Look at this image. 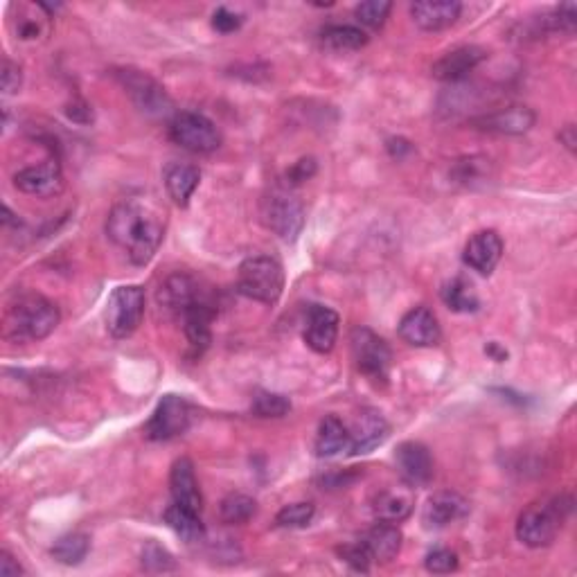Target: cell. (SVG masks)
Segmentation results:
<instances>
[{
  "instance_id": "7",
  "label": "cell",
  "mask_w": 577,
  "mask_h": 577,
  "mask_svg": "<svg viewBox=\"0 0 577 577\" xmlns=\"http://www.w3.org/2000/svg\"><path fill=\"white\" fill-rule=\"evenodd\" d=\"M115 77H118V82L122 84L124 91H127L131 102L136 104V109L140 113L149 115V118H167V115L174 118L176 115L172 97L167 95L165 88L158 84L154 77L133 68L118 70Z\"/></svg>"
},
{
  "instance_id": "19",
  "label": "cell",
  "mask_w": 577,
  "mask_h": 577,
  "mask_svg": "<svg viewBox=\"0 0 577 577\" xmlns=\"http://www.w3.org/2000/svg\"><path fill=\"white\" fill-rule=\"evenodd\" d=\"M469 514V501L458 492H436L424 505V526L426 528H447L451 523L465 519Z\"/></svg>"
},
{
  "instance_id": "37",
  "label": "cell",
  "mask_w": 577,
  "mask_h": 577,
  "mask_svg": "<svg viewBox=\"0 0 577 577\" xmlns=\"http://www.w3.org/2000/svg\"><path fill=\"white\" fill-rule=\"evenodd\" d=\"M390 10H393V5H390L388 0H368V3L357 5L354 16H357V21L361 25H366V28L379 30L381 25L386 23Z\"/></svg>"
},
{
  "instance_id": "21",
  "label": "cell",
  "mask_w": 577,
  "mask_h": 577,
  "mask_svg": "<svg viewBox=\"0 0 577 577\" xmlns=\"http://www.w3.org/2000/svg\"><path fill=\"white\" fill-rule=\"evenodd\" d=\"M170 492L176 505L181 508H188L192 512L203 510V496H201V487L197 481V474H194V465L190 458H179L172 465L170 472Z\"/></svg>"
},
{
  "instance_id": "2",
  "label": "cell",
  "mask_w": 577,
  "mask_h": 577,
  "mask_svg": "<svg viewBox=\"0 0 577 577\" xmlns=\"http://www.w3.org/2000/svg\"><path fill=\"white\" fill-rule=\"evenodd\" d=\"M571 503L573 501L568 496H553V499L530 503L519 514L517 521V537L521 544L530 548H544L553 544L568 512H571Z\"/></svg>"
},
{
  "instance_id": "36",
  "label": "cell",
  "mask_w": 577,
  "mask_h": 577,
  "mask_svg": "<svg viewBox=\"0 0 577 577\" xmlns=\"http://www.w3.org/2000/svg\"><path fill=\"white\" fill-rule=\"evenodd\" d=\"M314 514H316L314 503H291V505H284V508L278 512L275 523H278L280 528H305L312 523Z\"/></svg>"
},
{
  "instance_id": "29",
  "label": "cell",
  "mask_w": 577,
  "mask_h": 577,
  "mask_svg": "<svg viewBox=\"0 0 577 577\" xmlns=\"http://www.w3.org/2000/svg\"><path fill=\"white\" fill-rule=\"evenodd\" d=\"M440 296H442V303H445L451 312H458V314H472L478 307H481V298H478L474 284L467 278H463V275H456V278L445 282Z\"/></svg>"
},
{
  "instance_id": "41",
  "label": "cell",
  "mask_w": 577,
  "mask_h": 577,
  "mask_svg": "<svg viewBox=\"0 0 577 577\" xmlns=\"http://www.w3.org/2000/svg\"><path fill=\"white\" fill-rule=\"evenodd\" d=\"M0 84H3V93L5 95H14L19 93V88L23 84V70L19 64H14L12 59L3 61V75H0Z\"/></svg>"
},
{
  "instance_id": "28",
  "label": "cell",
  "mask_w": 577,
  "mask_h": 577,
  "mask_svg": "<svg viewBox=\"0 0 577 577\" xmlns=\"http://www.w3.org/2000/svg\"><path fill=\"white\" fill-rule=\"evenodd\" d=\"M16 37L21 41H43L50 34V14L39 5H16Z\"/></svg>"
},
{
  "instance_id": "32",
  "label": "cell",
  "mask_w": 577,
  "mask_h": 577,
  "mask_svg": "<svg viewBox=\"0 0 577 577\" xmlns=\"http://www.w3.org/2000/svg\"><path fill=\"white\" fill-rule=\"evenodd\" d=\"M88 550H91V537L84 535V532H70V535H64L52 546L50 555L55 557L59 564L77 566L84 562Z\"/></svg>"
},
{
  "instance_id": "8",
  "label": "cell",
  "mask_w": 577,
  "mask_h": 577,
  "mask_svg": "<svg viewBox=\"0 0 577 577\" xmlns=\"http://www.w3.org/2000/svg\"><path fill=\"white\" fill-rule=\"evenodd\" d=\"M170 138L192 154H212L221 147V131L203 113L181 111L170 122Z\"/></svg>"
},
{
  "instance_id": "18",
  "label": "cell",
  "mask_w": 577,
  "mask_h": 577,
  "mask_svg": "<svg viewBox=\"0 0 577 577\" xmlns=\"http://www.w3.org/2000/svg\"><path fill=\"white\" fill-rule=\"evenodd\" d=\"M487 59V50L478 46H460L449 50L433 64L431 73L440 82H460Z\"/></svg>"
},
{
  "instance_id": "39",
  "label": "cell",
  "mask_w": 577,
  "mask_h": 577,
  "mask_svg": "<svg viewBox=\"0 0 577 577\" xmlns=\"http://www.w3.org/2000/svg\"><path fill=\"white\" fill-rule=\"evenodd\" d=\"M424 566H426V571L438 573V575L454 573L458 568V555L449 548H433L431 553L426 555Z\"/></svg>"
},
{
  "instance_id": "23",
  "label": "cell",
  "mask_w": 577,
  "mask_h": 577,
  "mask_svg": "<svg viewBox=\"0 0 577 577\" xmlns=\"http://www.w3.org/2000/svg\"><path fill=\"white\" fill-rule=\"evenodd\" d=\"M199 296V287L190 275L185 273H174L161 284V291H158V303H161L167 312H174L183 316L185 309L192 307Z\"/></svg>"
},
{
  "instance_id": "5",
  "label": "cell",
  "mask_w": 577,
  "mask_h": 577,
  "mask_svg": "<svg viewBox=\"0 0 577 577\" xmlns=\"http://www.w3.org/2000/svg\"><path fill=\"white\" fill-rule=\"evenodd\" d=\"M262 219L284 242H296L305 226L303 201L287 188H273L262 199Z\"/></svg>"
},
{
  "instance_id": "14",
  "label": "cell",
  "mask_w": 577,
  "mask_h": 577,
  "mask_svg": "<svg viewBox=\"0 0 577 577\" xmlns=\"http://www.w3.org/2000/svg\"><path fill=\"white\" fill-rule=\"evenodd\" d=\"M537 115L528 106H508L492 113H485L481 118H474L472 124L478 131L499 133V136H521L535 127Z\"/></svg>"
},
{
  "instance_id": "25",
  "label": "cell",
  "mask_w": 577,
  "mask_h": 577,
  "mask_svg": "<svg viewBox=\"0 0 577 577\" xmlns=\"http://www.w3.org/2000/svg\"><path fill=\"white\" fill-rule=\"evenodd\" d=\"M212 321H215V309L206 300H197L183 314V330L194 350H206L212 343Z\"/></svg>"
},
{
  "instance_id": "6",
  "label": "cell",
  "mask_w": 577,
  "mask_h": 577,
  "mask_svg": "<svg viewBox=\"0 0 577 577\" xmlns=\"http://www.w3.org/2000/svg\"><path fill=\"white\" fill-rule=\"evenodd\" d=\"M104 318L113 339H129L145 318V289L136 284L113 289Z\"/></svg>"
},
{
  "instance_id": "16",
  "label": "cell",
  "mask_w": 577,
  "mask_h": 577,
  "mask_svg": "<svg viewBox=\"0 0 577 577\" xmlns=\"http://www.w3.org/2000/svg\"><path fill=\"white\" fill-rule=\"evenodd\" d=\"M341 318L330 307L312 305L307 312L305 343L318 354H330L339 339Z\"/></svg>"
},
{
  "instance_id": "1",
  "label": "cell",
  "mask_w": 577,
  "mask_h": 577,
  "mask_svg": "<svg viewBox=\"0 0 577 577\" xmlns=\"http://www.w3.org/2000/svg\"><path fill=\"white\" fill-rule=\"evenodd\" d=\"M106 235L133 264L145 266L163 244L165 215L136 199L120 201L106 219Z\"/></svg>"
},
{
  "instance_id": "3",
  "label": "cell",
  "mask_w": 577,
  "mask_h": 577,
  "mask_svg": "<svg viewBox=\"0 0 577 577\" xmlns=\"http://www.w3.org/2000/svg\"><path fill=\"white\" fill-rule=\"evenodd\" d=\"M239 294L257 303H278L284 289V269L271 255H251L239 264L237 271Z\"/></svg>"
},
{
  "instance_id": "35",
  "label": "cell",
  "mask_w": 577,
  "mask_h": 577,
  "mask_svg": "<svg viewBox=\"0 0 577 577\" xmlns=\"http://www.w3.org/2000/svg\"><path fill=\"white\" fill-rule=\"evenodd\" d=\"M291 411V402L284 395L269 393V390H260L253 397V413L257 417H284Z\"/></svg>"
},
{
  "instance_id": "17",
  "label": "cell",
  "mask_w": 577,
  "mask_h": 577,
  "mask_svg": "<svg viewBox=\"0 0 577 577\" xmlns=\"http://www.w3.org/2000/svg\"><path fill=\"white\" fill-rule=\"evenodd\" d=\"M402 341L408 345H415V348H431V345L440 343V325L436 314L431 312L429 307H413L411 312H406L399 321L397 327Z\"/></svg>"
},
{
  "instance_id": "45",
  "label": "cell",
  "mask_w": 577,
  "mask_h": 577,
  "mask_svg": "<svg viewBox=\"0 0 577 577\" xmlns=\"http://www.w3.org/2000/svg\"><path fill=\"white\" fill-rule=\"evenodd\" d=\"M485 352L490 354V357H492L494 361H505V359H508V352H505L503 348H499V343H490V345H487V348H485Z\"/></svg>"
},
{
  "instance_id": "10",
  "label": "cell",
  "mask_w": 577,
  "mask_h": 577,
  "mask_svg": "<svg viewBox=\"0 0 577 577\" xmlns=\"http://www.w3.org/2000/svg\"><path fill=\"white\" fill-rule=\"evenodd\" d=\"M190 406L179 395H165L145 426V436L154 442H167L190 429Z\"/></svg>"
},
{
  "instance_id": "9",
  "label": "cell",
  "mask_w": 577,
  "mask_h": 577,
  "mask_svg": "<svg viewBox=\"0 0 577 577\" xmlns=\"http://www.w3.org/2000/svg\"><path fill=\"white\" fill-rule=\"evenodd\" d=\"M350 343L354 363H357L361 375L372 381H386L390 363H393V352H390L388 343L368 327H357L352 332Z\"/></svg>"
},
{
  "instance_id": "12",
  "label": "cell",
  "mask_w": 577,
  "mask_h": 577,
  "mask_svg": "<svg viewBox=\"0 0 577 577\" xmlns=\"http://www.w3.org/2000/svg\"><path fill=\"white\" fill-rule=\"evenodd\" d=\"M350 454L363 456L370 454L372 449L384 445L390 436V424L384 415L375 408H366L357 415V420L350 426Z\"/></svg>"
},
{
  "instance_id": "15",
  "label": "cell",
  "mask_w": 577,
  "mask_h": 577,
  "mask_svg": "<svg viewBox=\"0 0 577 577\" xmlns=\"http://www.w3.org/2000/svg\"><path fill=\"white\" fill-rule=\"evenodd\" d=\"M395 463L402 481L411 487L426 485L433 478V456L422 442H402L395 451Z\"/></svg>"
},
{
  "instance_id": "34",
  "label": "cell",
  "mask_w": 577,
  "mask_h": 577,
  "mask_svg": "<svg viewBox=\"0 0 577 577\" xmlns=\"http://www.w3.org/2000/svg\"><path fill=\"white\" fill-rule=\"evenodd\" d=\"M140 559H142V566H145L149 573H167V571H174L176 568L174 555L154 539L147 541V544L142 546Z\"/></svg>"
},
{
  "instance_id": "31",
  "label": "cell",
  "mask_w": 577,
  "mask_h": 577,
  "mask_svg": "<svg viewBox=\"0 0 577 577\" xmlns=\"http://www.w3.org/2000/svg\"><path fill=\"white\" fill-rule=\"evenodd\" d=\"M323 48L332 52H354L368 43V34L357 25H330L321 34Z\"/></svg>"
},
{
  "instance_id": "26",
  "label": "cell",
  "mask_w": 577,
  "mask_h": 577,
  "mask_svg": "<svg viewBox=\"0 0 577 577\" xmlns=\"http://www.w3.org/2000/svg\"><path fill=\"white\" fill-rule=\"evenodd\" d=\"M361 539L377 562H393L399 548H402V530L390 521H381L377 526H372Z\"/></svg>"
},
{
  "instance_id": "4",
  "label": "cell",
  "mask_w": 577,
  "mask_h": 577,
  "mask_svg": "<svg viewBox=\"0 0 577 577\" xmlns=\"http://www.w3.org/2000/svg\"><path fill=\"white\" fill-rule=\"evenodd\" d=\"M10 323L21 339L41 341L59 325V309L52 300L39 294H25L10 309Z\"/></svg>"
},
{
  "instance_id": "22",
  "label": "cell",
  "mask_w": 577,
  "mask_h": 577,
  "mask_svg": "<svg viewBox=\"0 0 577 577\" xmlns=\"http://www.w3.org/2000/svg\"><path fill=\"white\" fill-rule=\"evenodd\" d=\"M415 508V492L411 485H393L381 490L372 501V512L379 521L399 523L411 517Z\"/></svg>"
},
{
  "instance_id": "27",
  "label": "cell",
  "mask_w": 577,
  "mask_h": 577,
  "mask_svg": "<svg viewBox=\"0 0 577 577\" xmlns=\"http://www.w3.org/2000/svg\"><path fill=\"white\" fill-rule=\"evenodd\" d=\"M316 456L334 458L350 449V431L336 415H325L316 433Z\"/></svg>"
},
{
  "instance_id": "44",
  "label": "cell",
  "mask_w": 577,
  "mask_h": 577,
  "mask_svg": "<svg viewBox=\"0 0 577 577\" xmlns=\"http://www.w3.org/2000/svg\"><path fill=\"white\" fill-rule=\"evenodd\" d=\"M559 140H562L564 145L571 149V152H575V142L577 140H575V127H573V124H568V127H564V131L559 133Z\"/></svg>"
},
{
  "instance_id": "38",
  "label": "cell",
  "mask_w": 577,
  "mask_h": 577,
  "mask_svg": "<svg viewBox=\"0 0 577 577\" xmlns=\"http://www.w3.org/2000/svg\"><path fill=\"white\" fill-rule=\"evenodd\" d=\"M339 555H341V559H343L345 564H350L354 568V571H359V573H368L370 571L372 555H370V550L366 548V544H363V539L341 546Z\"/></svg>"
},
{
  "instance_id": "20",
  "label": "cell",
  "mask_w": 577,
  "mask_h": 577,
  "mask_svg": "<svg viewBox=\"0 0 577 577\" xmlns=\"http://www.w3.org/2000/svg\"><path fill=\"white\" fill-rule=\"evenodd\" d=\"M463 5L458 0H422L411 5V16L417 28L426 32L447 30L460 19Z\"/></svg>"
},
{
  "instance_id": "24",
  "label": "cell",
  "mask_w": 577,
  "mask_h": 577,
  "mask_svg": "<svg viewBox=\"0 0 577 577\" xmlns=\"http://www.w3.org/2000/svg\"><path fill=\"white\" fill-rule=\"evenodd\" d=\"M165 188L170 199L176 203L179 208H185L192 199L194 190L199 188L201 183V172L199 167L188 165V163H170L165 167Z\"/></svg>"
},
{
  "instance_id": "11",
  "label": "cell",
  "mask_w": 577,
  "mask_h": 577,
  "mask_svg": "<svg viewBox=\"0 0 577 577\" xmlns=\"http://www.w3.org/2000/svg\"><path fill=\"white\" fill-rule=\"evenodd\" d=\"M14 185L25 194H32V197H55L64 188V174H61V165L50 158V161H43L39 165L23 167V170L16 172Z\"/></svg>"
},
{
  "instance_id": "40",
  "label": "cell",
  "mask_w": 577,
  "mask_h": 577,
  "mask_svg": "<svg viewBox=\"0 0 577 577\" xmlns=\"http://www.w3.org/2000/svg\"><path fill=\"white\" fill-rule=\"evenodd\" d=\"M242 14H237L233 10H228V7H219V10L212 14V28L221 34H230L242 28Z\"/></svg>"
},
{
  "instance_id": "43",
  "label": "cell",
  "mask_w": 577,
  "mask_h": 577,
  "mask_svg": "<svg viewBox=\"0 0 577 577\" xmlns=\"http://www.w3.org/2000/svg\"><path fill=\"white\" fill-rule=\"evenodd\" d=\"M19 575H23V566L16 562L7 550H3V553H0V577H19Z\"/></svg>"
},
{
  "instance_id": "33",
  "label": "cell",
  "mask_w": 577,
  "mask_h": 577,
  "mask_svg": "<svg viewBox=\"0 0 577 577\" xmlns=\"http://www.w3.org/2000/svg\"><path fill=\"white\" fill-rule=\"evenodd\" d=\"M257 512V503L255 499L246 494L233 492L228 494L224 501L219 505V517L224 523H230V526H242V523L251 521Z\"/></svg>"
},
{
  "instance_id": "42",
  "label": "cell",
  "mask_w": 577,
  "mask_h": 577,
  "mask_svg": "<svg viewBox=\"0 0 577 577\" xmlns=\"http://www.w3.org/2000/svg\"><path fill=\"white\" fill-rule=\"evenodd\" d=\"M316 174V161L314 158H300L298 163H294V167L287 172V179L291 183H303L307 179H312V176Z\"/></svg>"
},
{
  "instance_id": "13",
  "label": "cell",
  "mask_w": 577,
  "mask_h": 577,
  "mask_svg": "<svg viewBox=\"0 0 577 577\" xmlns=\"http://www.w3.org/2000/svg\"><path fill=\"white\" fill-rule=\"evenodd\" d=\"M501 257H503V239L496 230H478V233L467 239L463 262L472 271L481 275H492V271L499 266Z\"/></svg>"
},
{
  "instance_id": "30",
  "label": "cell",
  "mask_w": 577,
  "mask_h": 577,
  "mask_svg": "<svg viewBox=\"0 0 577 577\" xmlns=\"http://www.w3.org/2000/svg\"><path fill=\"white\" fill-rule=\"evenodd\" d=\"M163 517L167 526H170L185 544H197V541L206 537V528H203L199 512H192L188 508H181V505L172 503L170 508L165 510Z\"/></svg>"
}]
</instances>
